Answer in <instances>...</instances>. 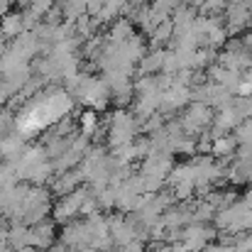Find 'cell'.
<instances>
[{
    "instance_id": "5",
    "label": "cell",
    "mask_w": 252,
    "mask_h": 252,
    "mask_svg": "<svg viewBox=\"0 0 252 252\" xmlns=\"http://www.w3.org/2000/svg\"><path fill=\"white\" fill-rule=\"evenodd\" d=\"M98 113L95 110H84L81 113V118H79V127H81V135L84 137H91V135H95L98 132Z\"/></svg>"
},
{
    "instance_id": "11",
    "label": "cell",
    "mask_w": 252,
    "mask_h": 252,
    "mask_svg": "<svg viewBox=\"0 0 252 252\" xmlns=\"http://www.w3.org/2000/svg\"><path fill=\"white\" fill-rule=\"evenodd\" d=\"M0 167H2V164H0Z\"/></svg>"
},
{
    "instance_id": "2",
    "label": "cell",
    "mask_w": 252,
    "mask_h": 252,
    "mask_svg": "<svg viewBox=\"0 0 252 252\" xmlns=\"http://www.w3.org/2000/svg\"><path fill=\"white\" fill-rule=\"evenodd\" d=\"M54 245V220L44 218L34 225H30V248L49 250Z\"/></svg>"
},
{
    "instance_id": "3",
    "label": "cell",
    "mask_w": 252,
    "mask_h": 252,
    "mask_svg": "<svg viewBox=\"0 0 252 252\" xmlns=\"http://www.w3.org/2000/svg\"><path fill=\"white\" fill-rule=\"evenodd\" d=\"M79 181H84L81 174H79V169L57 174V179L52 181V193H57V196H69V193H74V191L79 189Z\"/></svg>"
},
{
    "instance_id": "1",
    "label": "cell",
    "mask_w": 252,
    "mask_h": 252,
    "mask_svg": "<svg viewBox=\"0 0 252 252\" xmlns=\"http://www.w3.org/2000/svg\"><path fill=\"white\" fill-rule=\"evenodd\" d=\"M91 191H84V189H76L74 193H69V196H62L59 201H57V206L52 208V218L54 220H59V223H71V220H76L79 216H81V206H84L86 196H88Z\"/></svg>"
},
{
    "instance_id": "8",
    "label": "cell",
    "mask_w": 252,
    "mask_h": 252,
    "mask_svg": "<svg viewBox=\"0 0 252 252\" xmlns=\"http://www.w3.org/2000/svg\"><path fill=\"white\" fill-rule=\"evenodd\" d=\"M213 152L216 155H230L233 152V140H216V145H213Z\"/></svg>"
},
{
    "instance_id": "10",
    "label": "cell",
    "mask_w": 252,
    "mask_h": 252,
    "mask_svg": "<svg viewBox=\"0 0 252 252\" xmlns=\"http://www.w3.org/2000/svg\"><path fill=\"white\" fill-rule=\"evenodd\" d=\"M0 252H15L12 248H7V245H0Z\"/></svg>"
},
{
    "instance_id": "6",
    "label": "cell",
    "mask_w": 252,
    "mask_h": 252,
    "mask_svg": "<svg viewBox=\"0 0 252 252\" xmlns=\"http://www.w3.org/2000/svg\"><path fill=\"white\" fill-rule=\"evenodd\" d=\"M25 30V17L22 15H5L2 17V34H22Z\"/></svg>"
},
{
    "instance_id": "4",
    "label": "cell",
    "mask_w": 252,
    "mask_h": 252,
    "mask_svg": "<svg viewBox=\"0 0 252 252\" xmlns=\"http://www.w3.org/2000/svg\"><path fill=\"white\" fill-rule=\"evenodd\" d=\"M5 238H7L10 248L15 252L22 250V248H30V225L15 223V225H10V230L5 233Z\"/></svg>"
},
{
    "instance_id": "9",
    "label": "cell",
    "mask_w": 252,
    "mask_h": 252,
    "mask_svg": "<svg viewBox=\"0 0 252 252\" xmlns=\"http://www.w3.org/2000/svg\"><path fill=\"white\" fill-rule=\"evenodd\" d=\"M47 252H71V250H69L66 245H52V248H49Z\"/></svg>"
},
{
    "instance_id": "7",
    "label": "cell",
    "mask_w": 252,
    "mask_h": 252,
    "mask_svg": "<svg viewBox=\"0 0 252 252\" xmlns=\"http://www.w3.org/2000/svg\"><path fill=\"white\" fill-rule=\"evenodd\" d=\"M15 130V115L7 108H0V135H7Z\"/></svg>"
}]
</instances>
